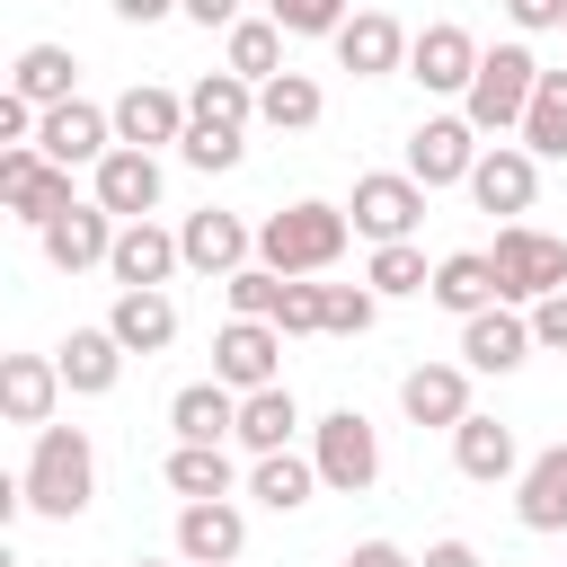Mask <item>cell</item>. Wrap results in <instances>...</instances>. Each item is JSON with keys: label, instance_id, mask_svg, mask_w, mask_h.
I'll use <instances>...</instances> for the list:
<instances>
[{"label": "cell", "instance_id": "1", "mask_svg": "<svg viewBox=\"0 0 567 567\" xmlns=\"http://www.w3.org/2000/svg\"><path fill=\"white\" fill-rule=\"evenodd\" d=\"M18 496H27V514H44V523L89 514V496H97V443H89L80 425H35V452H27Z\"/></svg>", "mask_w": 567, "mask_h": 567}, {"label": "cell", "instance_id": "2", "mask_svg": "<svg viewBox=\"0 0 567 567\" xmlns=\"http://www.w3.org/2000/svg\"><path fill=\"white\" fill-rule=\"evenodd\" d=\"M346 239H354V213L346 204H319V195H301V204H284V213L257 221V257L275 275H328L346 257Z\"/></svg>", "mask_w": 567, "mask_h": 567}, {"label": "cell", "instance_id": "3", "mask_svg": "<svg viewBox=\"0 0 567 567\" xmlns=\"http://www.w3.org/2000/svg\"><path fill=\"white\" fill-rule=\"evenodd\" d=\"M532 89H540V53H532V44H487L478 71H470V89H461V115H470L478 133H523Z\"/></svg>", "mask_w": 567, "mask_h": 567}, {"label": "cell", "instance_id": "4", "mask_svg": "<svg viewBox=\"0 0 567 567\" xmlns=\"http://www.w3.org/2000/svg\"><path fill=\"white\" fill-rule=\"evenodd\" d=\"M310 461H319V478H328L337 496H363V487L381 478V425H372L363 408H328V416L310 425Z\"/></svg>", "mask_w": 567, "mask_h": 567}, {"label": "cell", "instance_id": "5", "mask_svg": "<svg viewBox=\"0 0 567 567\" xmlns=\"http://www.w3.org/2000/svg\"><path fill=\"white\" fill-rule=\"evenodd\" d=\"M496 284H505V301H540V292H567V239H549V230H532V221H505L496 230Z\"/></svg>", "mask_w": 567, "mask_h": 567}, {"label": "cell", "instance_id": "6", "mask_svg": "<svg viewBox=\"0 0 567 567\" xmlns=\"http://www.w3.org/2000/svg\"><path fill=\"white\" fill-rule=\"evenodd\" d=\"M0 204H9L27 230H44V221L71 213L80 195H71V168H53L35 142H9V151H0Z\"/></svg>", "mask_w": 567, "mask_h": 567}, {"label": "cell", "instance_id": "7", "mask_svg": "<svg viewBox=\"0 0 567 567\" xmlns=\"http://www.w3.org/2000/svg\"><path fill=\"white\" fill-rule=\"evenodd\" d=\"M478 124L470 115H425L416 133H408V177L434 195V186H470V168H478Z\"/></svg>", "mask_w": 567, "mask_h": 567}, {"label": "cell", "instance_id": "8", "mask_svg": "<svg viewBox=\"0 0 567 567\" xmlns=\"http://www.w3.org/2000/svg\"><path fill=\"white\" fill-rule=\"evenodd\" d=\"M354 230L381 248V239H416V221H425V186L408 177V168H363L354 177Z\"/></svg>", "mask_w": 567, "mask_h": 567}, {"label": "cell", "instance_id": "9", "mask_svg": "<svg viewBox=\"0 0 567 567\" xmlns=\"http://www.w3.org/2000/svg\"><path fill=\"white\" fill-rule=\"evenodd\" d=\"M478 35L461 27V18H434V27H416V44H408V80L425 89V97H461L470 89V71H478Z\"/></svg>", "mask_w": 567, "mask_h": 567}, {"label": "cell", "instance_id": "10", "mask_svg": "<svg viewBox=\"0 0 567 567\" xmlns=\"http://www.w3.org/2000/svg\"><path fill=\"white\" fill-rule=\"evenodd\" d=\"M35 151H44L53 168H97V159L115 151V106H89V97H62V106H44V124H35Z\"/></svg>", "mask_w": 567, "mask_h": 567}, {"label": "cell", "instance_id": "11", "mask_svg": "<svg viewBox=\"0 0 567 567\" xmlns=\"http://www.w3.org/2000/svg\"><path fill=\"white\" fill-rule=\"evenodd\" d=\"M213 381H230L239 399L266 390V381H284V328L275 319H230L213 337Z\"/></svg>", "mask_w": 567, "mask_h": 567}, {"label": "cell", "instance_id": "12", "mask_svg": "<svg viewBox=\"0 0 567 567\" xmlns=\"http://www.w3.org/2000/svg\"><path fill=\"white\" fill-rule=\"evenodd\" d=\"M328 44H337V71H354V80H390V71H408V44H416V35H408L390 9H354Z\"/></svg>", "mask_w": 567, "mask_h": 567}, {"label": "cell", "instance_id": "13", "mask_svg": "<svg viewBox=\"0 0 567 567\" xmlns=\"http://www.w3.org/2000/svg\"><path fill=\"white\" fill-rule=\"evenodd\" d=\"M89 195H97L115 221H151V213H159V151H133V142H115V151L89 168Z\"/></svg>", "mask_w": 567, "mask_h": 567}, {"label": "cell", "instance_id": "14", "mask_svg": "<svg viewBox=\"0 0 567 567\" xmlns=\"http://www.w3.org/2000/svg\"><path fill=\"white\" fill-rule=\"evenodd\" d=\"M532 195H540V159H532L523 142H487V151H478V168H470V204H478V213L523 221V213H532Z\"/></svg>", "mask_w": 567, "mask_h": 567}, {"label": "cell", "instance_id": "15", "mask_svg": "<svg viewBox=\"0 0 567 567\" xmlns=\"http://www.w3.org/2000/svg\"><path fill=\"white\" fill-rule=\"evenodd\" d=\"M115 230H124V221H115V213L89 195V204L53 213L35 239H44V266H62V275H89V266H106V257H115Z\"/></svg>", "mask_w": 567, "mask_h": 567}, {"label": "cell", "instance_id": "16", "mask_svg": "<svg viewBox=\"0 0 567 567\" xmlns=\"http://www.w3.org/2000/svg\"><path fill=\"white\" fill-rule=\"evenodd\" d=\"M532 346H540V337H532V310H523V301H487V310L461 319V363H470V372H514Z\"/></svg>", "mask_w": 567, "mask_h": 567}, {"label": "cell", "instance_id": "17", "mask_svg": "<svg viewBox=\"0 0 567 567\" xmlns=\"http://www.w3.org/2000/svg\"><path fill=\"white\" fill-rule=\"evenodd\" d=\"M248 549V514L230 496H186L177 505V558L186 567H230Z\"/></svg>", "mask_w": 567, "mask_h": 567}, {"label": "cell", "instance_id": "18", "mask_svg": "<svg viewBox=\"0 0 567 567\" xmlns=\"http://www.w3.org/2000/svg\"><path fill=\"white\" fill-rule=\"evenodd\" d=\"M177 248H186V266H195V275H213V284H221V275H239V266L257 257V230H248L239 213H213V204H204V213H186V221H177Z\"/></svg>", "mask_w": 567, "mask_h": 567}, {"label": "cell", "instance_id": "19", "mask_svg": "<svg viewBox=\"0 0 567 567\" xmlns=\"http://www.w3.org/2000/svg\"><path fill=\"white\" fill-rule=\"evenodd\" d=\"M115 142H133V151H168V142H186V97L159 89V80H133V89L115 97Z\"/></svg>", "mask_w": 567, "mask_h": 567}, {"label": "cell", "instance_id": "20", "mask_svg": "<svg viewBox=\"0 0 567 567\" xmlns=\"http://www.w3.org/2000/svg\"><path fill=\"white\" fill-rule=\"evenodd\" d=\"M53 363H62V381H71V399H106L115 381H124V337L97 319V328H71L62 346H53Z\"/></svg>", "mask_w": 567, "mask_h": 567}, {"label": "cell", "instance_id": "21", "mask_svg": "<svg viewBox=\"0 0 567 567\" xmlns=\"http://www.w3.org/2000/svg\"><path fill=\"white\" fill-rule=\"evenodd\" d=\"M399 408H408V425H461L470 416V363H416V372H399Z\"/></svg>", "mask_w": 567, "mask_h": 567}, {"label": "cell", "instance_id": "22", "mask_svg": "<svg viewBox=\"0 0 567 567\" xmlns=\"http://www.w3.org/2000/svg\"><path fill=\"white\" fill-rule=\"evenodd\" d=\"M452 470L461 478H478V487H496V478H523V443H514V425H496V416H461L452 425Z\"/></svg>", "mask_w": 567, "mask_h": 567}, {"label": "cell", "instance_id": "23", "mask_svg": "<svg viewBox=\"0 0 567 567\" xmlns=\"http://www.w3.org/2000/svg\"><path fill=\"white\" fill-rule=\"evenodd\" d=\"M177 266H186L177 230H159V221H124V230H115V257H106L115 292H133V284H168Z\"/></svg>", "mask_w": 567, "mask_h": 567}, {"label": "cell", "instance_id": "24", "mask_svg": "<svg viewBox=\"0 0 567 567\" xmlns=\"http://www.w3.org/2000/svg\"><path fill=\"white\" fill-rule=\"evenodd\" d=\"M106 328L124 337V354H168V346H177V301H168L159 284H133V292H115Z\"/></svg>", "mask_w": 567, "mask_h": 567}, {"label": "cell", "instance_id": "25", "mask_svg": "<svg viewBox=\"0 0 567 567\" xmlns=\"http://www.w3.org/2000/svg\"><path fill=\"white\" fill-rule=\"evenodd\" d=\"M71 381H62V363L53 354H9L0 363V408H9V425H53V399H62Z\"/></svg>", "mask_w": 567, "mask_h": 567}, {"label": "cell", "instance_id": "26", "mask_svg": "<svg viewBox=\"0 0 567 567\" xmlns=\"http://www.w3.org/2000/svg\"><path fill=\"white\" fill-rule=\"evenodd\" d=\"M514 514H523V532H567V443H549V452L523 461Z\"/></svg>", "mask_w": 567, "mask_h": 567}, {"label": "cell", "instance_id": "27", "mask_svg": "<svg viewBox=\"0 0 567 567\" xmlns=\"http://www.w3.org/2000/svg\"><path fill=\"white\" fill-rule=\"evenodd\" d=\"M452 319H470V310H487V301H505V284H496V257L487 248H452V257H434V284H425Z\"/></svg>", "mask_w": 567, "mask_h": 567}, {"label": "cell", "instance_id": "28", "mask_svg": "<svg viewBox=\"0 0 567 567\" xmlns=\"http://www.w3.org/2000/svg\"><path fill=\"white\" fill-rule=\"evenodd\" d=\"M168 425H177V443H230L239 434V390L230 381H186L168 399Z\"/></svg>", "mask_w": 567, "mask_h": 567}, {"label": "cell", "instance_id": "29", "mask_svg": "<svg viewBox=\"0 0 567 567\" xmlns=\"http://www.w3.org/2000/svg\"><path fill=\"white\" fill-rule=\"evenodd\" d=\"M292 434H301V399H292L284 381H266V390L239 399V434H230V443H239L248 461H257V452H292Z\"/></svg>", "mask_w": 567, "mask_h": 567}, {"label": "cell", "instance_id": "30", "mask_svg": "<svg viewBox=\"0 0 567 567\" xmlns=\"http://www.w3.org/2000/svg\"><path fill=\"white\" fill-rule=\"evenodd\" d=\"M319 487H328V478H319L310 452H257V461H248V496H257L266 514H301Z\"/></svg>", "mask_w": 567, "mask_h": 567}, {"label": "cell", "instance_id": "31", "mask_svg": "<svg viewBox=\"0 0 567 567\" xmlns=\"http://www.w3.org/2000/svg\"><path fill=\"white\" fill-rule=\"evenodd\" d=\"M186 124L248 133V124H257V80H239V71H204V80L186 89Z\"/></svg>", "mask_w": 567, "mask_h": 567}, {"label": "cell", "instance_id": "32", "mask_svg": "<svg viewBox=\"0 0 567 567\" xmlns=\"http://www.w3.org/2000/svg\"><path fill=\"white\" fill-rule=\"evenodd\" d=\"M319 115H328V89H319L310 71H275V80L257 89V124H266V133H310Z\"/></svg>", "mask_w": 567, "mask_h": 567}, {"label": "cell", "instance_id": "33", "mask_svg": "<svg viewBox=\"0 0 567 567\" xmlns=\"http://www.w3.org/2000/svg\"><path fill=\"white\" fill-rule=\"evenodd\" d=\"M71 80H80L71 44H27V53L9 62V89H18V97H35V106H62V97H80Z\"/></svg>", "mask_w": 567, "mask_h": 567}, {"label": "cell", "instance_id": "34", "mask_svg": "<svg viewBox=\"0 0 567 567\" xmlns=\"http://www.w3.org/2000/svg\"><path fill=\"white\" fill-rule=\"evenodd\" d=\"M514 142H523L532 159H567V71H540V89H532Z\"/></svg>", "mask_w": 567, "mask_h": 567}, {"label": "cell", "instance_id": "35", "mask_svg": "<svg viewBox=\"0 0 567 567\" xmlns=\"http://www.w3.org/2000/svg\"><path fill=\"white\" fill-rule=\"evenodd\" d=\"M221 71H239V80L266 89V80L284 71V27H275V18H239V27L221 35Z\"/></svg>", "mask_w": 567, "mask_h": 567}, {"label": "cell", "instance_id": "36", "mask_svg": "<svg viewBox=\"0 0 567 567\" xmlns=\"http://www.w3.org/2000/svg\"><path fill=\"white\" fill-rule=\"evenodd\" d=\"M363 284H372L381 301H408V292H425V284H434V266H425V248H416V239H381V248H372V266H363Z\"/></svg>", "mask_w": 567, "mask_h": 567}, {"label": "cell", "instance_id": "37", "mask_svg": "<svg viewBox=\"0 0 567 567\" xmlns=\"http://www.w3.org/2000/svg\"><path fill=\"white\" fill-rule=\"evenodd\" d=\"M168 487H177V496H230L239 470H230L221 443H177V452H168Z\"/></svg>", "mask_w": 567, "mask_h": 567}, {"label": "cell", "instance_id": "38", "mask_svg": "<svg viewBox=\"0 0 567 567\" xmlns=\"http://www.w3.org/2000/svg\"><path fill=\"white\" fill-rule=\"evenodd\" d=\"M221 292H230V319H275V301H284V275H275L266 257H248L239 275H221Z\"/></svg>", "mask_w": 567, "mask_h": 567}, {"label": "cell", "instance_id": "39", "mask_svg": "<svg viewBox=\"0 0 567 567\" xmlns=\"http://www.w3.org/2000/svg\"><path fill=\"white\" fill-rule=\"evenodd\" d=\"M275 328H284V337H328V284H310V275H284Z\"/></svg>", "mask_w": 567, "mask_h": 567}, {"label": "cell", "instance_id": "40", "mask_svg": "<svg viewBox=\"0 0 567 567\" xmlns=\"http://www.w3.org/2000/svg\"><path fill=\"white\" fill-rule=\"evenodd\" d=\"M239 151H248V133H221V124H186V142H177V159H186V168H204V177L239 168Z\"/></svg>", "mask_w": 567, "mask_h": 567}, {"label": "cell", "instance_id": "41", "mask_svg": "<svg viewBox=\"0 0 567 567\" xmlns=\"http://www.w3.org/2000/svg\"><path fill=\"white\" fill-rule=\"evenodd\" d=\"M266 18H275L284 35H337V27L354 18V0H266Z\"/></svg>", "mask_w": 567, "mask_h": 567}, {"label": "cell", "instance_id": "42", "mask_svg": "<svg viewBox=\"0 0 567 567\" xmlns=\"http://www.w3.org/2000/svg\"><path fill=\"white\" fill-rule=\"evenodd\" d=\"M372 319H381L372 284H328V337H372Z\"/></svg>", "mask_w": 567, "mask_h": 567}, {"label": "cell", "instance_id": "43", "mask_svg": "<svg viewBox=\"0 0 567 567\" xmlns=\"http://www.w3.org/2000/svg\"><path fill=\"white\" fill-rule=\"evenodd\" d=\"M532 337H540L549 354H567V292H540V301H532Z\"/></svg>", "mask_w": 567, "mask_h": 567}, {"label": "cell", "instance_id": "44", "mask_svg": "<svg viewBox=\"0 0 567 567\" xmlns=\"http://www.w3.org/2000/svg\"><path fill=\"white\" fill-rule=\"evenodd\" d=\"M505 18L523 35H549V27H567V0H505Z\"/></svg>", "mask_w": 567, "mask_h": 567}, {"label": "cell", "instance_id": "45", "mask_svg": "<svg viewBox=\"0 0 567 567\" xmlns=\"http://www.w3.org/2000/svg\"><path fill=\"white\" fill-rule=\"evenodd\" d=\"M346 567H416V558H408L399 540H354V549H346Z\"/></svg>", "mask_w": 567, "mask_h": 567}, {"label": "cell", "instance_id": "46", "mask_svg": "<svg viewBox=\"0 0 567 567\" xmlns=\"http://www.w3.org/2000/svg\"><path fill=\"white\" fill-rule=\"evenodd\" d=\"M106 9H115L124 27H159V18H168V9H186V0H106Z\"/></svg>", "mask_w": 567, "mask_h": 567}, {"label": "cell", "instance_id": "47", "mask_svg": "<svg viewBox=\"0 0 567 567\" xmlns=\"http://www.w3.org/2000/svg\"><path fill=\"white\" fill-rule=\"evenodd\" d=\"M186 18H195V27H221V35H230V27H239V0H186Z\"/></svg>", "mask_w": 567, "mask_h": 567}, {"label": "cell", "instance_id": "48", "mask_svg": "<svg viewBox=\"0 0 567 567\" xmlns=\"http://www.w3.org/2000/svg\"><path fill=\"white\" fill-rule=\"evenodd\" d=\"M416 567H478V549H470V540H434Z\"/></svg>", "mask_w": 567, "mask_h": 567}, {"label": "cell", "instance_id": "49", "mask_svg": "<svg viewBox=\"0 0 567 567\" xmlns=\"http://www.w3.org/2000/svg\"><path fill=\"white\" fill-rule=\"evenodd\" d=\"M133 567H186V558H133Z\"/></svg>", "mask_w": 567, "mask_h": 567}, {"label": "cell", "instance_id": "50", "mask_svg": "<svg viewBox=\"0 0 567 567\" xmlns=\"http://www.w3.org/2000/svg\"><path fill=\"white\" fill-rule=\"evenodd\" d=\"M558 35H567V27H558Z\"/></svg>", "mask_w": 567, "mask_h": 567}]
</instances>
